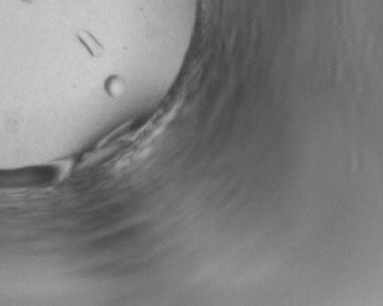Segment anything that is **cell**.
Masks as SVG:
<instances>
[{"label":"cell","instance_id":"cell-1","mask_svg":"<svg viewBox=\"0 0 383 306\" xmlns=\"http://www.w3.org/2000/svg\"><path fill=\"white\" fill-rule=\"evenodd\" d=\"M22 2H26V3H31L32 0H22Z\"/></svg>","mask_w":383,"mask_h":306}]
</instances>
